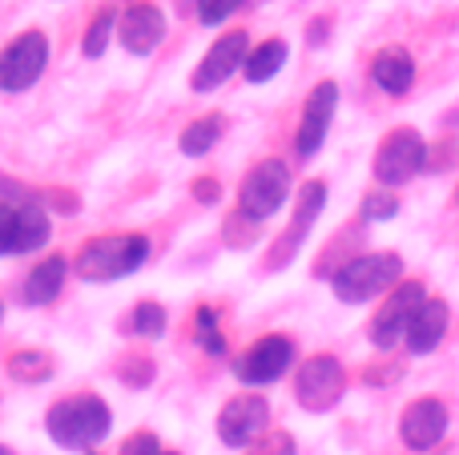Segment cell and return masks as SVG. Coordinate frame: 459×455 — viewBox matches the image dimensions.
<instances>
[{
    "mask_svg": "<svg viewBox=\"0 0 459 455\" xmlns=\"http://www.w3.org/2000/svg\"><path fill=\"white\" fill-rule=\"evenodd\" d=\"M45 432L56 448L65 451H93L109 440L113 432V408L101 395H65L45 411Z\"/></svg>",
    "mask_w": 459,
    "mask_h": 455,
    "instance_id": "cell-1",
    "label": "cell"
},
{
    "mask_svg": "<svg viewBox=\"0 0 459 455\" xmlns=\"http://www.w3.org/2000/svg\"><path fill=\"white\" fill-rule=\"evenodd\" d=\"M150 262V238L145 234H101L89 238L73 258V270L85 282H117L137 274Z\"/></svg>",
    "mask_w": 459,
    "mask_h": 455,
    "instance_id": "cell-2",
    "label": "cell"
},
{
    "mask_svg": "<svg viewBox=\"0 0 459 455\" xmlns=\"http://www.w3.org/2000/svg\"><path fill=\"white\" fill-rule=\"evenodd\" d=\"M399 270H403L399 254H363V258H351V262H342L339 270H334L331 290H334V298H339V303L359 306V303H367V298H375V295H383V290L395 287Z\"/></svg>",
    "mask_w": 459,
    "mask_h": 455,
    "instance_id": "cell-3",
    "label": "cell"
},
{
    "mask_svg": "<svg viewBox=\"0 0 459 455\" xmlns=\"http://www.w3.org/2000/svg\"><path fill=\"white\" fill-rule=\"evenodd\" d=\"M286 198H290V169L278 158H270L246 174L242 190H238V210L250 222H266L286 206Z\"/></svg>",
    "mask_w": 459,
    "mask_h": 455,
    "instance_id": "cell-4",
    "label": "cell"
},
{
    "mask_svg": "<svg viewBox=\"0 0 459 455\" xmlns=\"http://www.w3.org/2000/svg\"><path fill=\"white\" fill-rule=\"evenodd\" d=\"M45 64H48L45 32H37V29L21 32V37H13L4 45V53H0V89H4V93H24V89H32L40 81Z\"/></svg>",
    "mask_w": 459,
    "mask_h": 455,
    "instance_id": "cell-5",
    "label": "cell"
},
{
    "mask_svg": "<svg viewBox=\"0 0 459 455\" xmlns=\"http://www.w3.org/2000/svg\"><path fill=\"white\" fill-rule=\"evenodd\" d=\"M342 387H347V375H342V363L334 355H315L299 367V379H294V399H299L302 411H331L334 403L342 399Z\"/></svg>",
    "mask_w": 459,
    "mask_h": 455,
    "instance_id": "cell-6",
    "label": "cell"
},
{
    "mask_svg": "<svg viewBox=\"0 0 459 455\" xmlns=\"http://www.w3.org/2000/svg\"><path fill=\"white\" fill-rule=\"evenodd\" d=\"M294 367V343L286 335H266L246 347L234 363V379L246 387H270Z\"/></svg>",
    "mask_w": 459,
    "mask_h": 455,
    "instance_id": "cell-7",
    "label": "cell"
},
{
    "mask_svg": "<svg viewBox=\"0 0 459 455\" xmlns=\"http://www.w3.org/2000/svg\"><path fill=\"white\" fill-rule=\"evenodd\" d=\"M428 166V145L415 129H395L383 137L379 153H375V177L379 185H403L411 182L420 169Z\"/></svg>",
    "mask_w": 459,
    "mask_h": 455,
    "instance_id": "cell-8",
    "label": "cell"
},
{
    "mask_svg": "<svg viewBox=\"0 0 459 455\" xmlns=\"http://www.w3.org/2000/svg\"><path fill=\"white\" fill-rule=\"evenodd\" d=\"M270 427V403L262 395H234L218 411V440L234 451H246Z\"/></svg>",
    "mask_w": 459,
    "mask_h": 455,
    "instance_id": "cell-9",
    "label": "cell"
},
{
    "mask_svg": "<svg viewBox=\"0 0 459 455\" xmlns=\"http://www.w3.org/2000/svg\"><path fill=\"white\" fill-rule=\"evenodd\" d=\"M246 53H250V37H246L242 29L226 32L222 40H214L210 53L202 56V64L194 69V81H190L194 93H214L218 85H226V81L246 64Z\"/></svg>",
    "mask_w": 459,
    "mask_h": 455,
    "instance_id": "cell-10",
    "label": "cell"
},
{
    "mask_svg": "<svg viewBox=\"0 0 459 455\" xmlns=\"http://www.w3.org/2000/svg\"><path fill=\"white\" fill-rule=\"evenodd\" d=\"M420 303H423L420 282H403L399 290H391V298L379 306V314L371 319V343L379 347V351H391V347L407 335V327H411Z\"/></svg>",
    "mask_w": 459,
    "mask_h": 455,
    "instance_id": "cell-11",
    "label": "cell"
},
{
    "mask_svg": "<svg viewBox=\"0 0 459 455\" xmlns=\"http://www.w3.org/2000/svg\"><path fill=\"white\" fill-rule=\"evenodd\" d=\"M334 109H339V85L334 81H323V85L310 89L307 105H302V121H299V137H294V150L299 158H315L326 142V129L334 121Z\"/></svg>",
    "mask_w": 459,
    "mask_h": 455,
    "instance_id": "cell-12",
    "label": "cell"
},
{
    "mask_svg": "<svg viewBox=\"0 0 459 455\" xmlns=\"http://www.w3.org/2000/svg\"><path fill=\"white\" fill-rule=\"evenodd\" d=\"M117 40L126 53L150 56L153 48L166 40V16L158 4H134L117 16Z\"/></svg>",
    "mask_w": 459,
    "mask_h": 455,
    "instance_id": "cell-13",
    "label": "cell"
},
{
    "mask_svg": "<svg viewBox=\"0 0 459 455\" xmlns=\"http://www.w3.org/2000/svg\"><path fill=\"white\" fill-rule=\"evenodd\" d=\"M447 432V408L439 399H415L399 419V435L411 451H431Z\"/></svg>",
    "mask_w": 459,
    "mask_h": 455,
    "instance_id": "cell-14",
    "label": "cell"
},
{
    "mask_svg": "<svg viewBox=\"0 0 459 455\" xmlns=\"http://www.w3.org/2000/svg\"><path fill=\"white\" fill-rule=\"evenodd\" d=\"M69 270H73V262L65 254L40 258V262L29 270V279H24V306L56 303V298H61V290H65V282H69Z\"/></svg>",
    "mask_w": 459,
    "mask_h": 455,
    "instance_id": "cell-15",
    "label": "cell"
},
{
    "mask_svg": "<svg viewBox=\"0 0 459 455\" xmlns=\"http://www.w3.org/2000/svg\"><path fill=\"white\" fill-rule=\"evenodd\" d=\"M444 335H447V306L439 303V298H423L411 327H407V335H403L407 347H411L415 355H428L444 343Z\"/></svg>",
    "mask_w": 459,
    "mask_h": 455,
    "instance_id": "cell-16",
    "label": "cell"
},
{
    "mask_svg": "<svg viewBox=\"0 0 459 455\" xmlns=\"http://www.w3.org/2000/svg\"><path fill=\"white\" fill-rule=\"evenodd\" d=\"M371 77L383 93L391 97H403L407 89L415 85V61L407 48H383L379 56L371 61Z\"/></svg>",
    "mask_w": 459,
    "mask_h": 455,
    "instance_id": "cell-17",
    "label": "cell"
},
{
    "mask_svg": "<svg viewBox=\"0 0 459 455\" xmlns=\"http://www.w3.org/2000/svg\"><path fill=\"white\" fill-rule=\"evenodd\" d=\"M323 206H326V185L323 182H307L302 185V193H299V210H294V226H290V238L278 246V254H286L290 258V250L299 246L302 238H307V230L315 226V218L323 214Z\"/></svg>",
    "mask_w": 459,
    "mask_h": 455,
    "instance_id": "cell-18",
    "label": "cell"
},
{
    "mask_svg": "<svg viewBox=\"0 0 459 455\" xmlns=\"http://www.w3.org/2000/svg\"><path fill=\"white\" fill-rule=\"evenodd\" d=\"M286 64V40H262L258 48H250L246 53V64H242V73H246V81L250 85H262V81H270L278 69Z\"/></svg>",
    "mask_w": 459,
    "mask_h": 455,
    "instance_id": "cell-19",
    "label": "cell"
},
{
    "mask_svg": "<svg viewBox=\"0 0 459 455\" xmlns=\"http://www.w3.org/2000/svg\"><path fill=\"white\" fill-rule=\"evenodd\" d=\"M53 355L48 351H37V347H29V351H13L8 355V375L16 379V383H45V379H53Z\"/></svg>",
    "mask_w": 459,
    "mask_h": 455,
    "instance_id": "cell-20",
    "label": "cell"
},
{
    "mask_svg": "<svg viewBox=\"0 0 459 455\" xmlns=\"http://www.w3.org/2000/svg\"><path fill=\"white\" fill-rule=\"evenodd\" d=\"M218 137H222V117L218 113H210V117H198V121H190V125L182 129V153L186 158H206L210 150L218 145Z\"/></svg>",
    "mask_w": 459,
    "mask_h": 455,
    "instance_id": "cell-21",
    "label": "cell"
},
{
    "mask_svg": "<svg viewBox=\"0 0 459 455\" xmlns=\"http://www.w3.org/2000/svg\"><path fill=\"white\" fill-rule=\"evenodd\" d=\"M129 335H142V339H161L169 327V311L161 303H153V298H142V303L129 311Z\"/></svg>",
    "mask_w": 459,
    "mask_h": 455,
    "instance_id": "cell-22",
    "label": "cell"
},
{
    "mask_svg": "<svg viewBox=\"0 0 459 455\" xmlns=\"http://www.w3.org/2000/svg\"><path fill=\"white\" fill-rule=\"evenodd\" d=\"M21 214L24 202H0V258L21 254Z\"/></svg>",
    "mask_w": 459,
    "mask_h": 455,
    "instance_id": "cell-23",
    "label": "cell"
},
{
    "mask_svg": "<svg viewBox=\"0 0 459 455\" xmlns=\"http://www.w3.org/2000/svg\"><path fill=\"white\" fill-rule=\"evenodd\" d=\"M194 327H198V347H202V351L214 355V359H222V355H226V339H222V327H218L214 306H198Z\"/></svg>",
    "mask_w": 459,
    "mask_h": 455,
    "instance_id": "cell-24",
    "label": "cell"
},
{
    "mask_svg": "<svg viewBox=\"0 0 459 455\" xmlns=\"http://www.w3.org/2000/svg\"><path fill=\"white\" fill-rule=\"evenodd\" d=\"M113 24H117V13H109V8H105V13L97 16V21L85 29V40H81V53H85V56H101V53H105V45H109Z\"/></svg>",
    "mask_w": 459,
    "mask_h": 455,
    "instance_id": "cell-25",
    "label": "cell"
},
{
    "mask_svg": "<svg viewBox=\"0 0 459 455\" xmlns=\"http://www.w3.org/2000/svg\"><path fill=\"white\" fill-rule=\"evenodd\" d=\"M246 455H294V440L286 432H270L266 427V432L246 448Z\"/></svg>",
    "mask_w": 459,
    "mask_h": 455,
    "instance_id": "cell-26",
    "label": "cell"
},
{
    "mask_svg": "<svg viewBox=\"0 0 459 455\" xmlns=\"http://www.w3.org/2000/svg\"><path fill=\"white\" fill-rule=\"evenodd\" d=\"M242 4H246V0H198V21L202 24H222Z\"/></svg>",
    "mask_w": 459,
    "mask_h": 455,
    "instance_id": "cell-27",
    "label": "cell"
},
{
    "mask_svg": "<svg viewBox=\"0 0 459 455\" xmlns=\"http://www.w3.org/2000/svg\"><path fill=\"white\" fill-rule=\"evenodd\" d=\"M153 359H145V355H137V359H126V367L117 371L121 375V383H129V387H145L153 379Z\"/></svg>",
    "mask_w": 459,
    "mask_h": 455,
    "instance_id": "cell-28",
    "label": "cell"
},
{
    "mask_svg": "<svg viewBox=\"0 0 459 455\" xmlns=\"http://www.w3.org/2000/svg\"><path fill=\"white\" fill-rule=\"evenodd\" d=\"M166 448H161V440L153 432H134L126 443H121L117 455H161Z\"/></svg>",
    "mask_w": 459,
    "mask_h": 455,
    "instance_id": "cell-29",
    "label": "cell"
},
{
    "mask_svg": "<svg viewBox=\"0 0 459 455\" xmlns=\"http://www.w3.org/2000/svg\"><path fill=\"white\" fill-rule=\"evenodd\" d=\"M363 214L371 218V222H383V218H395L399 214V202L391 198V193H367Z\"/></svg>",
    "mask_w": 459,
    "mask_h": 455,
    "instance_id": "cell-30",
    "label": "cell"
},
{
    "mask_svg": "<svg viewBox=\"0 0 459 455\" xmlns=\"http://www.w3.org/2000/svg\"><path fill=\"white\" fill-rule=\"evenodd\" d=\"M194 198H198V202H206V206H210V202H218V198H222V185H218V182H210V177H202V182H194Z\"/></svg>",
    "mask_w": 459,
    "mask_h": 455,
    "instance_id": "cell-31",
    "label": "cell"
},
{
    "mask_svg": "<svg viewBox=\"0 0 459 455\" xmlns=\"http://www.w3.org/2000/svg\"><path fill=\"white\" fill-rule=\"evenodd\" d=\"M0 455H16V451H13V448H4V443H0Z\"/></svg>",
    "mask_w": 459,
    "mask_h": 455,
    "instance_id": "cell-32",
    "label": "cell"
},
{
    "mask_svg": "<svg viewBox=\"0 0 459 455\" xmlns=\"http://www.w3.org/2000/svg\"><path fill=\"white\" fill-rule=\"evenodd\" d=\"M0 322H4V298H0Z\"/></svg>",
    "mask_w": 459,
    "mask_h": 455,
    "instance_id": "cell-33",
    "label": "cell"
},
{
    "mask_svg": "<svg viewBox=\"0 0 459 455\" xmlns=\"http://www.w3.org/2000/svg\"><path fill=\"white\" fill-rule=\"evenodd\" d=\"M161 455H178V451H161Z\"/></svg>",
    "mask_w": 459,
    "mask_h": 455,
    "instance_id": "cell-34",
    "label": "cell"
}]
</instances>
